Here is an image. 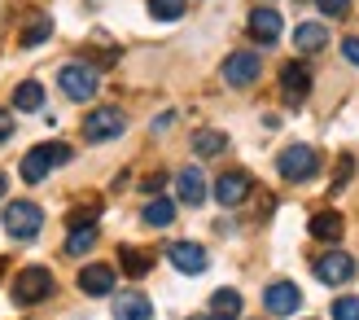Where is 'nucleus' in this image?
I'll return each instance as SVG.
<instances>
[{"mask_svg": "<svg viewBox=\"0 0 359 320\" xmlns=\"http://www.w3.org/2000/svg\"><path fill=\"white\" fill-rule=\"evenodd\" d=\"M62 163H70V145H66V140H44V145L27 149V158H22V180L27 185H40L44 175L53 167H62Z\"/></svg>", "mask_w": 359, "mask_h": 320, "instance_id": "f257e3e1", "label": "nucleus"}, {"mask_svg": "<svg viewBox=\"0 0 359 320\" xmlns=\"http://www.w3.org/2000/svg\"><path fill=\"white\" fill-rule=\"evenodd\" d=\"M276 171H280V180H290V185H307L320 175V154L311 145H290V149H280Z\"/></svg>", "mask_w": 359, "mask_h": 320, "instance_id": "f03ea898", "label": "nucleus"}, {"mask_svg": "<svg viewBox=\"0 0 359 320\" xmlns=\"http://www.w3.org/2000/svg\"><path fill=\"white\" fill-rule=\"evenodd\" d=\"M48 294H53V272L44 263H31V268H22L13 276V303L18 307H35V303H44Z\"/></svg>", "mask_w": 359, "mask_h": 320, "instance_id": "7ed1b4c3", "label": "nucleus"}, {"mask_svg": "<svg viewBox=\"0 0 359 320\" xmlns=\"http://www.w3.org/2000/svg\"><path fill=\"white\" fill-rule=\"evenodd\" d=\"M0 220H5V233L13 241H35V237H40V228H44V211L22 198V202H9Z\"/></svg>", "mask_w": 359, "mask_h": 320, "instance_id": "20e7f679", "label": "nucleus"}, {"mask_svg": "<svg viewBox=\"0 0 359 320\" xmlns=\"http://www.w3.org/2000/svg\"><path fill=\"white\" fill-rule=\"evenodd\" d=\"M123 128H128V114H123L118 105H97V110L83 119V140H93V145H101V140H114V136H123Z\"/></svg>", "mask_w": 359, "mask_h": 320, "instance_id": "39448f33", "label": "nucleus"}, {"mask_svg": "<svg viewBox=\"0 0 359 320\" xmlns=\"http://www.w3.org/2000/svg\"><path fill=\"white\" fill-rule=\"evenodd\" d=\"M97 70L93 66H83V62H70L62 66V75H57V88L70 97V101H88V97H97Z\"/></svg>", "mask_w": 359, "mask_h": 320, "instance_id": "423d86ee", "label": "nucleus"}, {"mask_svg": "<svg viewBox=\"0 0 359 320\" xmlns=\"http://www.w3.org/2000/svg\"><path fill=\"white\" fill-rule=\"evenodd\" d=\"M263 307H267V316H294L302 307V290L294 281H272L263 290Z\"/></svg>", "mask_w": 359, "mask_h": 320, "instance_id": "0eeeda50", "label": "nucleus"}, {"mask_svg": "<svg viewBox=\"0 0 359 320\" xmlns=\"http://www.w3.org/2000/svg\"><path fill=\"white\" fill-rule=\"evenodd\" d=\"M167 259H171V268H180L184 276H202L206 263H210L206 251H202L197 241H171V246H167Z\"/></svg>", "mask_w": 359, "mask_h": 320, "instance_id": "6e6552de", "label": "nucleus"}, {"mask_svg": "<svg viewBox=\"0 0 359 320\" xmlns=\"http://www.w3.org/2000/svg\"><path fill=\"white\" fill-rule=\"evenodd\" d=\"M250 189H255L250 171H224L219 180H215V202L219 206H241L250 198Z\"/></svg>", "mask_w": 359, "mask_h": 320, "instance_id": "1a4fd4ad", "label": "nucleus"}, {"mask_svg": "<svg viewBox=\"0 0 359 320\" xmlns=\"http://www.w3.org/2000/svg\"><path fill=\"white\" fill-rule=\"evenodd\" d=\"M259 70H263V58H259V53H232V58L224 62V84L250 88V84L259 79Z\"/></svg>", "mask_w": 359, "mask_h": 320, "instance_id": "9d476101", "label": "nucleus"}, {"mask_svg": "<svg viewBox=\"0 0 359 320\" xmlns=\"http://www.w3.org/2000/svg\"><path fill=\"white\" fill-rule=\"evenodd\" d=\"M316 276L325 281V286H346V281H355V259L342 255V251H329L316 259Z\"/></svg>", "mask_w": 359, "mask_h": 320, "instance_id": "9b49d317", "label": "nucleus"}, {"mask_svg": "<svg viewBox=\"0 0 359 320\" xmlns=\"http://www.w3.org/2000/svg\"><path fill=\"white\" fill-rule=\"evenodd\" d=\"M307 93H311V70L302 62H290L280 70V97H285V105H302Z\"/></svg>", "mask_w": 359, "mask_h": 320, "instance_id": "f8f14e48", "label": "nucleus"}, {"mask_svg": "<svg viewBox=\"0 0 359 320\" xmlns=\"http://www.w3.org/2000/svg\"><path fill=\"white\" fill-rule=\"evenodd\" d=\"M175 198L189 202V206H202L206 202V175H202V167H184V171L175 175Z\"/></svg>", "mask_w": 359, "mask_h": 320, "instance_id": "ddd939ff", "label": "nucleus"}, {"mask_svg": "<svg viewBox=\"0 0 359 320\" xmlns=\"http://www.w3.org/2000/svg\"><path fill=\"white\" fill-rule=\"evenodd\" d=\"M79 290L93 294V298L110 294L114 290V268L110 263H88V268H79Z\"/></svg>", "mask_w": 359, "mask_h": 320, "instance_id": "4468645a", "label": "nucleus"}, {"mask_svg": "<svg viewBox=\"0 0 359 320\" xmlns=\"http://www.w3.org/2000/svg\"><path fill=\"white\" fill-rule=\"evenodd\" d=\"M307 233H311L316 241H342V233H346V220L337 215V211H316V215H311V224H307Z\"/></svg>", "mask_w": 359, "mask_h": 320, "instance_id": "2eb2a0df", "label": "nucleus"}, {"mask_svg": "<svg viewBox=\"0 0 359 320\" xmlns=\"http://www.w3.org/2000/svg\"><path fill=\"white\" fill-rule=\"evenodd\" d=\"M114 320H154V303H149L145 294L128 290V294L114 298Z\"/></svg>", "mask_w": 359, "mask_h": 320, "instance_id": "dca6fc26", "label": "nucleus"}, {"mask_svg": "<svg viewBox=\"0 0 359 320\" xmlns=\"http://www.w3.org/2000/svg\"><path fill=\"white\" fill-rule=\"evenodd\" d=\"M250 35L259 44H276L280 40V13L276 9H255L250 13Z\"/></svg>", "mask_w": 359, "mask_h": 320, "instance_id": "f3484780", "label": "nucleus"}, {"mask_svg": "<svg viewBox=\"0 0 359 320\" xmlns=\"http://www.w3.org/2000/svg\"><path fill=\"white\" fill-rule=\"evenodd\" d=\"M329 44V27L325 22H298V31H294V48L298 53H320Z\"/></svg>", "mask_w": 359, "mask_h": 320, "instance_id": "a211bd4d", "label": "nucleus"}, {"mask_svg": "<svg viewBox=\"0 0 359 320\" xmlns=\"http://www.w3.org/2000/svg\"><path fill=\"white\" fill-rule=\"evenodd\" d=\"M210 316L215 320H241V294L237 290H215L210 294Z\"/></svg>", "mask_w": 359, "mask_h": 320, "instance_id": "6ab92c4d", "label": "nucleus"}, {"mask_svg": "<svg viewBox=\"0 0 359 320\" xmlns=\"http://www.w3.org/2000/svg\"><path fill=\"white\" fill-rule=\"evenodd\" d=\"M13 110H22V114H35V110H44V88L27 79V84H18L13 88Z\"/></svg>", "mask_w": 359, "mask_h": 320, "instance_id": "aec40b11", "label": "nucleus"}, {"mask_svg": "<svg viewBox=\"0 0 359 320\" xmlns=\"http://www.w3.org/2000/svg\"><path fill=\"white\" fill-rule=\"evenodd\" d=\"M118 263H123V272H128V276H145L154 268V255L140 251V246H118Z\"/></svg>", "mask_w": 359, "mask_h": 320, "instance_id": "412c9836", "label": "nucleus"}, {"mask_svg": "<svg viewBox=\"0 0 359 320\" xmlns=\"http://www.w3.org/2000/svg\"><path fill=\"white\" fill-rule=\"evenodd\" d=\"M228 149V136L224 132H215V128H202L193 136V154L197 158H215V154H224Z\"/></svg>", "mask_w": 359, "mask_h": 320, "instance_id": "4be33fe9", "label": "nucleus"}, {"mask_svg": "<svg viewBox=\"0 0 359 320\" xmlns=\"http://www.w3.org/2000/svg\"><path fill=\"white\" fill-rule=\"evenodd\" d=\"M171 220H175V202L171 198H149L145 202V224L149 228H171Z\"/></svg>", "mask_w": 359, "mask_h": 320, "instance_id": "5701e85b", "label": "nucleus"}, {"mask_svg": "<svg viewBox=\"0 0 359 320\" xmlns=\"http://www.w3.org/2000/svg\"><path fill=\"white\" fill-rule=\"evenodd\" d=\"M93 246H97V224L70 228V237H66V255H88Z\"/></svg>", "mask_w": 359, "mask_h": 320, "instance_id": "b1692460", "label": "nucleus"}, {"mask_svg": "<svg viewBox=\"0 0 359 320\" xmlns=\"http://www.w3.org/2000/svg\"><path fill=\"white\" fill-rule=\"evenodd\" d=\"M189 9V0H149V13H154V22H180Z\"/></svg>", "mask_w": 359, "mask_h": 320, "instance_id": "393cba45", "label": "nucleus"}, {"mask_svg": "<svg viewBox=\"0 0 359 320\" xmlns=\"http://www.w3.org/2000/svg\"><path fill=\"white\" fill-rule=\"evenodd\" d=\"M48 35H53V22H48V18H44V13H35V18H31V22L22 27V48H35V44H44V40H48Z\"/></svg>", "mask_w": 359, "mask_h": 320, "instance_id": "a878e982", "label": "nucleus"}, {"mask_svg": "<svg viewBox=\"0 0 359 320\" xmlns=\"http://www.w3.org/2000/svg\"><path fill=\"white\" fill-rule=\"evenodd\" d=\"M333 320H359V298L355 294H342L333 303Z\"/></svg>", "mask_w": 359, "mask_h": 320, "instance_id": "bb28decb", "label": "nucleus"}, {"mask_svg": "<svg viewBox=\"0 0 359 320\" xmlns=\"http://www.w3.org/2000/svg\"><path fill=\"white\" fill-rule=\"evenodd\" d=\"M97 215H101V206H97V202H93V206H75V211H70V228L97 224Z\"/></svg>", "mask_w": 359, "mask_h": 320, "instance_id": "cd10ccee", "label": "nucleus"}, {"mask_svg": "<svg viewBox=\"0 0 359 320\" xmlns=\"http://www.w3.org/2000/svg\"><path fill=\"white\" fill-rule=\"evenodd\" d=\"M316 9L325 18H346L351 13V0H316Z\"/></svg>", "mask_w": 359, "mask_h": 320, "instance_id": "c85d7f7f", "label": "nucleus"}, {"mask_svg": "<svg viewBox=\"0 0 359 320\" xmlns=\"http://www.w3.org/2000/svg\"><path fill=\"white\" fill-rule=\"evenodd\" d=\"M342 53H346L351 66H359V35H346V40H342Z\"/></svg>", "mask_w": 359, "mask_h": 320, "instance_id": "c756f323", "label": "nucleus"}, {"mask_svg": "<svg viewBox=\"0 0 359 320\" xmlns=\"http://www.w3.org/2000/svg\"><path fill=\"white\" fill-rule=\"evenodd\" d=\"M13 136V119H9V110H0V145Z\"/></svg>", "mask_w": 359, "mask_h": 320, "instance_id": "7c9ffc66", "label": "nucleus"}, {"mask_svg": "<svg viewBox=\"0 0 359 320\" xmlns=\"http://www.w3.org/2000/svg\"><path fill=\"white\" fill-rule=\"evenodd\" d=\"M5 189H9V180H5V171H0V198H5Z\"/></svg>", "mask_w": 359, "mask_h": 320, "instance_id": "2f4dec72", "label": "nucleus"}, {"mask_svg": "<svg viewBox=\"0 0 359 320\" xmlns=\"http://www.w3.org/2000/svg\"><path fill=\"white\" fill-rule=\"evenodd\" d=\"M189 320H215V316H189Z\"/></svg>", "mask_w": 359, "mask_h": 320, "instance_id": "473e14b6", "label": "nucleus"}]
</instances>
